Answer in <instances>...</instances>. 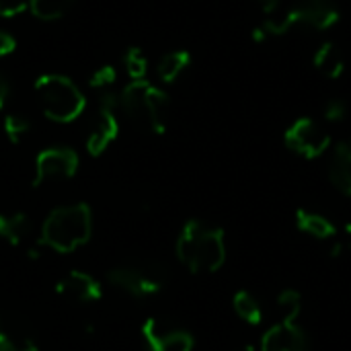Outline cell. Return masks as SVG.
I'll list each match as a JSON object with an SVG mask.
<instances>
[{
    "mask_svg": "<svg viewBox=\"0 0 351 351\" xmlns=\"http://www.w3.org/2000/svg\"><path fill=\"white\" fill-rule=\"evenodd\" d=\"M177 259L191 274H216L226 263V241L222 228H212L199 220H187L179 232Z\"/></svg>",
    "mask_w": 351,
    "mask_h": 351,
    "instance_id": "6da1fadb",
    "label": "cell"
},
{
    "mask_svg": "<svg viewBox=\"0 0 351 351\" xmlns=\"http://www.w3.org/2000/svg\"><path fill=\"white\" fill-rule=\"evenodd\" d=\"M93 234V212L86 204L62 206L47 214L37 243L56 253H72Z\"/></svg>",
    "mask_w": 351,
    "mask_h": 351,
    "instance_id": "7a4b0ae2",
    "label": "cell"
},
{
    "mask_svg": "<svg viewBox=\"0 0 351 351\" xmlns=\"http://www.w3.org/2000/svg\"><path fill=\"white\" fill-rule=\"evenodd\" d=\"M169 95L148 80H134L119 95V109L125 117L144 130L165 134L169 119Z\"/></svg>",
    "mask_w": 351,
    "mask_h": 351,
    "instance_id": "3957f363",
    "label": "cell"
},
{
    "mask_svg": "<svg viewBox=\"0 0 351 351\" xmlns=\"http://www.w3.org/2000/svg\"><path fill=\"white\" fill-rule=\"evenodd\" d=\"M35 93L39 97L43 113L58 123L74 121L84 109V97L80 88L66 76L60 74L41 76L35 82Z\"/></svg>",
    "mask_w": 351,
    "mask_h": 351,
    "instance_id": "277c9868",
    "label": "cell"
},
{
    "mask_svg": "<svg viewBox=\"0 0 351 351\" xmlns=\"http://www.w3.org/2000/svg\"><path fill=\"white\" fill-rule=\"evenodd\" d=\"M339 8L333 0H300L296 6H292L288 10L286 16L276 19L269 16L263 21V29L267 33V37H276V35H286L290 29L294 27H311L317 31H327L333 25H337L339 21Z\"/></svg>",
    "mask_w": 351,
    "mask_h": 351,
    "instance_id": "5b68a950",
    "label": "cell"
},
{
    "mask_svg": "<svg viewBox=\"0 0 351 351\" xmlns=\"http://www.w3.org/2000/svg\"><path fill=\"white\" fill-rule=\"evenodd\" d=\"M107 280L113 288L134 298H150L165 286V271L158 265H117L109 269Z\"/></svg>",
    "mask_w": 351,
    "mask_h": 351,
    "instance_id": "8992f818",
    "label": "cell"
},
{
    "mask_svg": "<svg viewBox=\"0 0 351 351\" xmlns=\"http://www.w3.org/2000/svg\"><path fill=\"white\" fill-rule=\"evenodd\" d=\"M76 171H78V154L72 148H66V146L45 148L35 158L33 187L72 179Z\"/></svg>",
    "mask_w": 351,
    "mask_h": 351,
    "instance_id": "52a82bcc",
    "label": "cell"
},
{
    "mask_svg": "<svg viewBox=\"0 0 351 351\" xmlns=\"http://www.w3.org/2000/svg\"><path fill=\"white\" fill-rule=\"evenodd\" d=\"M286 146L292 152L313 160L331 148V136L315 119L300 117L286 130Z\"/></svg>",
    "mask_w": 351,
    "mask_h": 351,
    "instance_id": "ba28073f",
    "label": "cell"
},
{
    "mask_svg": "<svg viewBox=\"0 0 351 351\" xmlns=\"http://www.w3.org/2000/svg\"><path fill=\"white\" fill-rule=\"evenodd\" d=\"M261 351H311V343L298 321L282 319L261 337Z\"/></svg>",
    "mask_w": 351,
    "mask_h": 351,
    "instance_id": "9c48e42d",
    "label": "cell"
},
{
    "mask_svg": "<svg viewBox=\"0 0 351 351\" xmlns=\"http://www.w3.org/2000/svg\"><path fill=\"white\" fill-rule=\"evenodd\" d=\"M56 292L62 298H68V300H74V302H80V304H90V302H97V300L103 298L101 284L90 274H84V271H78V269L66 274L56 284Z\"/></svg>",
    "mask_w": 351,
    "mask_h": 351,
    "instance_id": "30bf717a",
    "label": "cell"
},
{
    "mask_svg": "<svg viewBox=\"0 0 351 351\" xmlns=\"http://www.w3.org/2000/svg\"><path fill=\"white\" fill-rule=\"evenodd\" d=\"M37 339L29 325L16 317L0 313V351H37Z\"/></svg>",
    "mask_w": 351,
    "mask_h": 351,
    "instance_id": "8fae6325",
    "label": "cell"
},
{
    "mask_svg": "<svg viewBox=\"0 0 351 351\" xmlns=\"http://www.w3.org/2000/svg\"><path fill=\"white\" fill-rule=\"evenodd\" d=\"M119 134V123L115 117V109H107V107H99V113L95 117V123L90 128V134L86 138V150L90 156H99L103 154L109 144L117 138Z\"/></svg>",
    "mask_w": 351,
    "mask_h": 351,
    "instance_id": "7c38bea8",
    "label": "cell"
},
{
    "mask_svg": "<svg viewBox=\"0 0 351 351\" xmlns=\"http://www.w3.org/2000/svg\"><path fill=\"white\" fill-rule=\"evenodd\" d=\"M329 179L337 191L351 197V138L333 148V160L329 167Z\"/></svg>",
    "mask_w": 351,
    "mask_h": 351,
    "instance_id": "4fadbf2b",
    "label": "cell"
},
{
    "mask_svg": "<svg viewBox=\"0 0 351 351\" xmlns=\"http://www.w3.org/2000/svg\"><path fill=\"white\" fill-rule=\"evenodd\" d=\"M31 232V220L25 212L0 214V239L10 247H19Z\"/></svg>",
    "mask_w": 351,
    "mask_h": 351,
    "instance_id": "5bb4252c",
    "label": "cell"
},
{
    "mask_svg": "<svg viewBox=\"0 0 351 351\" xmlns=\"http://www.w3.org/2000/svg\"><path fill=\"white\" fill-rule=\"evenodd\" d=\"M296 226L300 232L313 237V239H331L335 237L337 228L333 226L331 220H327L325 216L311 212V210H296Z\"/></svg>",
    "mask_w": 351,
    "mask_h": 351,
    "instance_id": "9a60e30c",
    "label": "cell"
},
{
    "mask_svg": "<svg viewBox=\"0 0 351 351\" xmlns=\"http://www.w3.org/2000/svg\"><path fill=\"white\" fill-rule=\"evenodd\" d=\"M313 64H315L317 70H321L325 76H329V78H333V80L339 78V76L343 74V70H346V60H343L339 47H337L333 41H325V43L317 49Z\"/></svg>",
    "mask_w": 351,
    "mask_h": 351,
    "instance_id": "2e32d148",
    "label": "cell"
},
{
    "mask_svg": "<svg viewBox=\"0 0 351 351\" xmlns=\"http://www.w3.org/2000/svg\"><path fill=\"white\" fill-rule=\"evenodd\" d=\"M232 306H234V313L249 325H259L263 321V311H261L259 300L247 290H241L234 294Z\"/></svg>",
    "mask_w": 351,
    "mask_h": 351,
    "instance_id": "e0dca14e",
    "label": "cell"
},
{
    "mask_svg": "<svg viewBox=\"0 0 351 351\" xmlns=\"http://www.w3.org/2000/svg\"><path fill=\"white\" fill-rule=\"evenodd\" d=\"M189 64H191L189 51H183V49L181 51H171V53H167L160 60V64H158V76H160L162 82H175Z\"/></svg>",
    "mask_w": 351,
    "mask_h": 351,
    "instance_id": "ac0fdd59",
    "label": "cell"
},
{
    "mask_svg": "<svg viewBox=\"0 0 351 351\" xmlns=\"http://www.w3.org/2000/svg\"><path fill=\"white\" fill-rule=\"evenodd\" d=\"M74 0H29L31 12L41 21H56L72 8Z\"/></svg>",
    "mask_w": 351,
    "mask_h": 351,
    "instance_id": "d6986e66",
    "label": "cell"
},
{
    "mask_svg": "<svg viewBox=\"0 0 351 351\" xmlns=\"http://www.w3.org/2000/svg\"><path fill=\"white\" fill-rule=\"evenodd\" d=\"M29 132H31V121H29L25 115H21V113H10V115L4 117V134H6V138H8L12 144L21 142Z\"/></svg>",
    "mask_w": 351,
    "mask_h": 351,
    "instance_id": "ffe728a7",
    "label": "cell"
},
{
    "mask_svg": "<svg viewBox=\"0 0 351 351\" xmlns=\"http://www.w3.org/2000/svg\"><path fill=\"white\" fill-rule=\"evenodd\" d=\"M123 64H125V70L128 74L134 78V80H144V74L148 70V62H146V56L140 47H130L125 51V58H123Z\"/></svg>",
    "mask_w": 351,
    "mask_h": 351,
    "instance_id": "44dd1931",
    "label": "cell"
},
{
    "mask_svg": "<svg viewBox=\"0 0 351 351\" xmlns=\"http://www.w3.org/2000/svg\"><path fill=\"white\" fill-rule=\"evenodd\" d=\"M160 351H193V337L187 331L162 333Z\"/></svg>",
    "mask_w": 351,
    "mask_h": 351,
    "instance_id": "7402d4cb",
    "label": "cell"
},
{
    "mask_svg": "<svg viewBox=\"0 0 351 351\" xmlns=\"http://www.w3.org/2000/svg\"><path fill=\"white\" fill-rule=\"evenodd\" d=\"M278 304L284 311V319L298 321L302 313V296L296 290H284L278 298Z\"/></svg>",
    "mask_w": 351,
    "mask_h": 351,
    "instance_id": "603a6c76",
    "label": "cell"
},
{
    "mask_svg": "<svg viewBox=\"0 0 351 351\" xmlns=\"http://www.w3.org/2000/svg\"><path fill=\"white\" fill-rule=\"evenodd\" d=\"M140 335L144 341L146 351H160V343H162V333L158 329V323L154 319L144 321V325L140 327Z\"/></svg>",
    "mask_w": 351,
    "mask_h": 351,
    "instance_id": "cb8c5ba5",
    "label": "cell"
},
{
    "mask_svg": "<svg viewBox=\"0 0 351 351\" xmlns=\"http://www.w3.org/2000/svg\"><path fill=\"white\" fill-rule=\"evenodd\" d=\"M117 80V70L113 66H101L93 76H90V86L93 88H99L101 93L105 90H113V84Z\"/></svg>",
    "mask_w": 351,
    "mask_h": 351,
    "instance_id": "d4e9b609",
    "label": "cell"
},
{
    "mask_svg": "<svg viewBox=\"0 0 351 351\" xmlns=\"http://www.w3.org/2000/svg\"><path fill=\"white\" fill-rule=\"evenodd\" d=\"M348 115V105H346V101H341V99H331L327 105H325V119L327 121H341L343 117Z\"/></svg>",
    "mask_w": 351,
    "mask_h": 351,
    "instance_id": "484cf974",
    "label": "cell"
},
{
    "mask_svg": "<svg viewBox=\"0 0 351 351\" xmlns=\"http://www.w3.org/2000/svg\"><path fill=\"white\" fill-rule=\"evenodd\" d=\"M29 8V0H0V16H16Z\"/></svg>",
    "mask_w": 351,
    "mask_h": 351,
    "instance_id": "4316f807",
    "label": "cell"
},
{
    "mask_svg": "<svg viewBox=\"0 0 351 351\" xmlns=\"http://www.w3.org/2000/svg\"><path fill=\"white\" fill-rule=\"evenodd\" d=\"M14 47H16V39H14L10 33L0 31V58H4V56L12 53V51H14Z\"/></svg>",
    "mask_w": 351,
    "mask_h": 351,
    "instance_id": "83f0119b",
    "label": "cell"
},
{
    "mask_svg": "<svg viewBox=\"0 0 351 351\" xmlns=\"http://www.w3.org/2000/svg\"><path fill=\"white\" fill-rule=\"evenodd\" d=\"M259 2V6L263 8V12H267V14H276L278 12V8H280V4H282V0H257Z\"/></svg>",
    "mask_w": 351,
    "mask_h": 351,
    "instance_id": "f1b7e54d",
    "label": "cell"
},
{
    "mask_svg": "<svg viewBox=\"0 0 351 351\" xmlns=\"http://www.w3.org/2000/svg\"><path fill=\"white\" fill-rule=\"evenodd\" d=\"M6 97H8V80H6L4 74H0V109L6 103Z\"/></svg>",
    "mask_w": 351,
    "mask_h": 351,
    "instance_id": "f546056e",
    "label": "cell"
},
{
    "mask_svg": "<svg viewBox=\"0 0 351 351\" xmlns=\"http://www.w3.org/2000/svg\"><path fill=\"white\" fill-rule=\"evenodd\" d=\"M253 39H255L257 43H263V41L267 39V33H265V29H263V27H257V29H253Z\"/></svg>",
    "mask_w": 351,
    "mask_h": 351,
    "instance_id": "4dcf8cb0",
    "label": "cell"
},
{
    "mask_svg": "<svg viewBox=\"0 0 351 351\" xmlns=\"http://www.w3.org/2000/svg\"><path fill=\"white\" fill-rule=\"evenodd\" d=\"M341 251H343V245H341V243H337V245H333L331 255H333V257H339V255H341Z\"/></svg>",
    "mask_w": 351,
    "mask_h": 351,
    "instance_id": "1f68e13d",
    "label": "cell"
},
{
    "mask_svg": "<svg viewBox=\"0 0 351 351\" xmlns=\"http://www.w3.org/2000/svg\"><path fill=\"white\" fill-rule=\"evenodd\" d=\"M247 351H251V350H247Z\"/></svg>",
    "mask_w": 351,
    "mask_h": 351,
    "instance_id": "d6a6232c",
    "label": "cell"
}]
</instances>
